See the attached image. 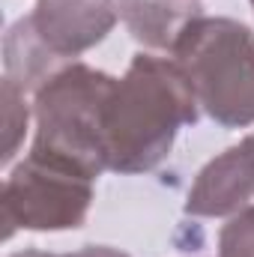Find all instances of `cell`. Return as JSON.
<instances>
[{"label":"cell","mask_w":254,"mask_h":257,"mask_svg":"<svg viewBox=\"0 0 254 257\" xmlns=\"http://www.w3.org/2000/svg\"><path fill=\"white\" fill-rule=\"evenodd\" d=\"M197 96L177 60L135 54L105 111L108 171H156L168 159L177 132L197 123Z\"/></svg>","instance_id":"cell-1"},{"label":"cell","mask_w":254,"mask_h":257,"mask_svg":"<svg viewBox=\"0 0 254 257\" xmlns=\"http://www.w3.org/2000/svg\"><path fill=\"white\" fill-rule=\"evenodd\" d=\"M117 78L87 63H66L33 96L36 138L30 153L48 156L96 180L108 171L105 111Z\"/></svg>","instance_id":"cell-2"},{"label":"cell","mask_w":254,"mask_h":257,"mask_svg":"<svg viewBox=\"0 0 254 257\" xmlns=\"http://www.w3.org/2000/svg\"><path fill=\"white\" fill-rule=\"evenodd\" d=\"M197 105L224 128L254 123V30L233 18H194L171 51Z\"/></svg>","instance_id":"cell-3"},{"label":"cell","mask_w":254,"mask_h":257,"mask_svg":"<svg viewBox=\"0 0 254 257\" xmlns=\"http://www.w3.org/2000/svg\"><path fill=\"white\" fill-rule=\"evenodd\" d=\"M93 203V180L63 162L27 153L3 180V239L24 230H75L87 221Z\"/></svg>","instance_id":"cell-4"},{"label":"cell","mask_w":254,"mask_h":257,"mask_svg":"<svg viewBox=\"0 0 254 257\" xmlns=\"http://www.w3.org/2000/svg\"><path fill=\"white\" fill-rule=\"evenodd\" d=\"M117 0H39L30 24L57 57H78L96 48L117 24Z\"/></svg>","instance_id":"cell-5"},{"label":"cell","mask_w":254,"mask_h":257,"mask_svg":"<svg viewBox=\"0 0 254 257\" xmlns=\"http://www.w3.org/2000/svg\"><path fill=\"white\" fill-rule=\"evenodd\" d=\"M254 203V159L242 144L224 150L203 165L186 200V215L221 218Z\"/></svg>","instance_id":"cell-6"},{"label":"cell","mask_w":254,"mask_h":257,"mask_svg":"<svg viewBox=\"0 0 254 257\" xmlns=\"http://www.w3.org/2000/svg\"><path fill=\"white\" fill-rule=\"evenodd\" d=\"M117 6L129 33L153 51H174L186 27L203 15L197 0H117Z\"/></svg>","instance_id":"cell-7"},{"label":"cell","mask_w":254,"mask_h":257,"mask_svg":"<svg viewBox=\"0 0 254 257\" xmlns=\"http://www.w3.org/2000/svg\"><path fill=\"white\" fill-rule=\"evenodd\" d=\"M69 60L57 57L33 30L30 15L18 18L3 39V69L15 87H21L24 93H36L54 72H60Z\"/></svg>","instance_id":"cell-8"},{"label":"cell","mask_w":254,"mask_h":257,"mask_svg":"<svg viewBox=\"0 0 254 257\" xmlns=\"http://www.w3.org/2000/svg\"><path fill=\"white\" fill-rule=\"evenodd\" d=\"M3 165L12 162V156L18 153L24 135H27V120L30 111L24 105V90L15 87L9 78H3Z\"/></svg>","instance_id":"cell-9"},{"label":"cell","mask_w":254,"mask_h":257,"mask_svg":"<svg viewBox=\"0 0 254 257\" xmlns=\"http://www.w3.org/2000/svg\"><path fill=\"white\" fill-rule=\"evenodd\" d=\"M218 257H254V203L230 215L218 233Z\"/></svg>","instance_id":"cell-10"},{"label":"cell","mask_w":254,"mask_h":257,"mask_svg":"<svg viewBox=\"0 0 254 257\" xmlns=\"http://www.w3.org/2000/svg\"><path fill=\"white\" fill-rule=\"evenodd\" d=\"M9 257H75V254H45V251H18Z\"/></svg>","instance_id":"cell-11"},{"label":"cell","mask_w":254,"mask_h":257,"mask_svg":"<svg viewBox=\"0 0 254 257\" xmlns=\"http://www.w3.org/2000/svg\"><path fill=\"white\" fill-rule=\"evenodd\" d=\"M245 147H248V153H251V159H254V135H248V138H245Z\"/></svg>","instance_id":"cell-12"},{"label":"cell","mask_w":254,"mask_h":257,"mask_svg":"<svg viewBox=\"0 0 254 257\" xmlns=\"http://www.w3.org/2000/svg\"><path fill=\"white\" fill-rule=\"evenodd\" d=\"M251 6H254V0H251Z\"/></svg>","instance_id":"cell-13"}]
</instances>
